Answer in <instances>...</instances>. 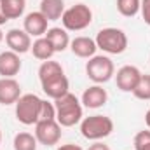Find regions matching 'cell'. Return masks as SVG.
Listing matches in <instances>:
<instances>
[{
  "label": "cell",
  "mask_w": 150,
  "mask_h": 150,
  "mask_svg": "<svg viewBox=\"0 0 150 150\" xmlns=\"http://www.w3.org/2000/svg\"><path fill=\"white\" fill-rule=\"evenodd\" d=\"M56 108V120L61 127H72L82 119V107L74 94H65L54 100Z\"/></svg>",
  "instance_id": "cell-1"
},
{
  "label": "cell",
  "mask_w": 150,
  "mask_h": 150,
  "mask_svg": "<svg viewBox=\"0 0 150 150\" xmlns=\"http://www.w3.org/2000/svg\"><path fill=\"white\" fill-rule=\"evenodd\" d=\"M145 122H147V126L150 127V110L147 112V115H145Z\"/></svg>",
  "instance_id": "cell-30"
},
{
  "label": "cell",
  "mask_w": 150,
  "mask_h": 150,
  "mask_svg": "<svg viewBox=\"0 0 150 150\" xmlns=\"http://www.w3.org/2000/svg\"><path fill=\"white\" fill-rule=\"evenodd\" d=\"M58 150H82V147L79 145H74V143H67V145H61Z\"/></svg>",
  "instance_id": "cell-28"
},
{
  "label": "cell",
  "mask_w": 150,
  "mask_h": 150,
  "mask_svg": "<svg viewBox=\"0 0 150 150\" xmlns=\"http://www.w3.org/2000/svg\"><path fill=\"white\" fill-rule=\"evenodd\" d=\"M2 38H4V35H2V32H0V42H2Z\"/></svg>",
  "instance_id": "cell-31"
},
{
  "label": "cell",
  "mask_w": 150,
  "mask_h": 150,
  "mask_svg": "<svg viewBox=\"0 0 150 150\" xmlns=\"http://www.w3.org/2000/svg\"><path fill=\"white\" fill-rule=\"evenodd\" d=\"M21 98V87L18 80L14 79H0V103L2 105H12Z\"/></svg>",
  "instance_id": "cell-11"
},
{
  "label": "cell",
  "mask_w": 150,
  "mask_h": 150,
  "mask_svg": "<svg viewBox=\"0 0 150 150\" xmlns=\"http://www.w3.org/2000/svg\"><path fill=\"white\" fill-rule=\"evenodd\" d=\"M25 32L32 37H40L47 32V18L38 11V12H30L25 18Z\"/></svg>",
  "instance_id": "cell-13"
},
{
  "label": "cell",
  "mask_w": 150,
  "mask_h": 150,
  "mask_svg": "<svg viewBox=\"0 0 150 150\" xmlns=\"http://www.w3.org/2000/svg\"><path fill=\"white\" fill-rule=\"evenodd\" d=\"M21 70V59L19 54L7 51L0 54V75L5 79H14V75L19 74Z\"/></svg>",
  "instance_id": "cell-12"
},
{
  "label": "cell",
  "mask_w": 150,
  "mask_h": 150,
  "mask_svg": "<svg viewBox=\"0 0 150 150\" xmlns=\"http://www.w3.org/2000/svg\"><path fill=\"white\" fill-rule=\"evenodd\" d=\"M42 107V100L35 94H25L16 101V117L21 124L32 126L38 122V113Z\"/></svg>",
  "instance_id": "cell-5"
},
{
  "label": "cell",
  "mask_w": 150,
  "mask_h": 150,
  "mask_svg": "<svg viewBox=\"0 0 150 150\" xmlns=\"http://www.w3.org/2000/svg\"><path fill=\"white\" fill-rule=\"evenodd\" d=\"M32 52H33V56H35L37 59L47 61V59H51V58H52L54 49H52L51 42L44 37V38H37V40L33 42V45H32Z\"/></svg>",
  "instance_id": "cell-18"
},
{
  "label": "cell",
  "mask_w": 150,
  "mask_h": 150,
  "mask_svg": "<svg viewBox=\"0 0 150 150\" xmlns=\"http://www.w3.org/2000/svg\"><path fill=\"white\" fill-rule=\"evenodd\" d=\"M26 0H2V11L7 19H16L25 12Z\"/></svg>",
  "instance_id": "cell-19"
},
{
  "label": "cell",
  "mask_w": 150,
  "mask_h": 150,
  "mask_svg": "<svg viewBox=\"0 0 150 150\" xmlns=\"http://www.w3.org/2000/svg\"><path fill=\"white\" fill-rule=\"evenodd\" d=\"M5 42L11 47V51L16 54H23L32 49V38L25 30H18V28L9 30L5 35Z\"/></svg>",
  "instance_id": "cell-9"
},
{
  "label": "cell",
  "mask_w": 150,
  "mask_h": 150,
  "mask_svg": "<svg viewBox=\"0 0 150 150\" xmlns=\"http://www.w3.org/2000/svg\"><path fill=\"white\" fill-rule=\"evenodd\" d=\"M113 131V122L107 115H93L82 120L80 133L87 140H101L107 138Z\"/></svg>",
  "instance_id": "cell-3"
},
{
  "label": "cell",
  "mask_w": 150,
  "mask_h": 150,
  "mask_svg": "<svg viewBox=\"0 0 150 150\" xmlns=\"http://www.w3.org/2000/svg\"><path fill=\"white\" fill-rule=\"evenodd\" d=\"M134 149L136 150H150V131H140L134 136Z\"/></svg>",
  "instance_id": "cell-25"
},
{
  "label": "cell",
  "mask_w": 150,
  "mask_h": 150,
  "mask_svg": "<svg viewBox=\"0 0 150 150\" xmlns=\"http://www.w3.org/2000/svg\"><path fill=\"white\" fill-rule=\"evenodd\" d=\"M56 119V108L52 103L42 100V107H40V113H38V120H54Z\"/></svg>",
  "instance_id": "cell-24"
},
{
  "label": "cell",
  "mask_w": 150,
  "mask_h": 150,
  "mask_svg": "<svg viewBox=\"0 0 150 150\" xmlns=\"http://www.w3.org/2000/svg\"><path fill=\"white\" fill-rule=\"evenodd\" d=\"M107 100H108V94L101 86H93L86 89L82 94V103L87 108H100L107 103Z\"/></svg>",
  "instance_id": "cell-14"
},
{
  "label": "cell",
  "mask_w": 150,
  "mask_h": 150,
  "mask_svg": "<svg viewBox=\"0 0 150 150\" xmlns=\"http://www.w3.org/2000/svg\"><path fill=\"white\" fill-rule=\"evenodd\" d=\"M68 87H70V84H68V79H67L65 74L58 75V77H52V79L42 82V91L49 98H52V100H58V98L68 94Z\"/></svg>",
  "instance_id": "cell-10"
},
{
  "label": "cell",
  "mask_w": 150,
  "mask_h": 150,
  "mask_svg": "<svg viewBox=\"0 0 150 150\" xmlns=\"http://www.w3.org/2000/svg\"><path fill=\"white\" fill-rule=\"evenodd\" d=\"M14 150H37V138L30 133H18L14 136Z\"/></svg>",
  "instance_id": "cell-21"
},
{
  "label": "cell",
  "mask_w": 150,
  "mask_h": 150,
  "mask_svg": "<svg viewBox=\"0 0 150 150\" xmlns=\"http://www.w3.org/2000/svg\"><path fill=\"white\" fill-rule=\"evenodd\" d=\"M70 47H72V52H74L75 56H79V58H93L94 52H96V49H98L96 42L89 37L74 38L72 44H70Z\"/></svg>",
  "instance_id": "cell-15"
},
{
  "label": "cell",
  "mask_w": 150,
  "mask_h": 150,
  "mask_svg": "<svg viewBox=\"0 0 150 150\" xmlns=\"http://www.w3.org/2000/svg\"><path fill=\"white\" fill-rule=\"evenodd\" d=\"M0 142H2V133H0Z\"/></svg>",
  "instance_id": "cell-32"
},
{
  "label": "cell",
  "mask_w": 150,
  "mask_h": 150,
  "mask_svg": "<svg viewBox=\"0 0 150 150\" xmlns=\"http://www.w3.org/2000/svg\"><path fill=\"white\" fill-rule=\"evenodd\" d=\"M35 138L38 143L45 147H52L61 138V126L58 120H38L35 124Z\"/></svg>",
  "instance_id": "cell-7"
},
{
  "label": "cell",
  "mask_w": 150,
  "mask_h": 150,
  "mask_svg": "<svg viewBox=\"0 0 150 150\" xmlns=\"http://www.w3.org/2000/svg\"><path fill=\"white\" fill-rule=\"evenodd\" d=\"M113 63L110 58L107 56H93L87 65H86V74L87 77L96 82V84H103V82H108L113 75Z\"/></svg>",
  "instance_id": "cell-6"
},
{
  "label": "cell",
  "mask_w": 150,
  "mask_h": 150,
  "mask_svg": "<svg viewBox=\"0 0 150 150\" xmlns=\"http://www.w3.org/2000/svg\"><path fill=\"white\" fill-rule=\"evenodd\" d=\"M140 70L136 68V67H131V65H127V67H122L117 75H115V80H117V87L120 89V91H124V93H133L134 91V87L138 86V82H140Z\"/></svg>",
  "instance_id": "cell-8"
},
{
  "label": "cell",
  "mask_w": 150,
  "mask_h": 150,
  "mask_svg": "<svg viewBox=\"0 0 150 150\" xmlns=\"http://www.w3.org/2000/svg\"><path fill=\"white\" fill-rule=\"evenodd\" d=\"M9 19H7V16L4 14V11H2V0H0V25H5Z\"/></svg>",
  "instance_id": "cell-29"
},
{
  "label": "cell",
  "mask_w": 150,
  "mask_h": 150,
  "mask_svg": "<svg viewBox=\"0 0 150 150\" xmlns=\"http://www.w3.org/2000/svg\"><path fill=\"white\" fill-rule=\"evenodd\" d=\"M45 38L51 42V45H52L54 52H63V51L68 47V44H70V38H68L67 30L58 28V26H56V28L47 30V32H45Z\"/></svg>",
  "instance_id": "cell-16"
},
{
  "label": "cell",
  "mask_w": 150,
  "mask_h": 150,
  "mask_svg": "<svg viewBox=\"0 0 150 150\" xmlns=\"http://www.w3.org/2000/svg\"><path fill=\"white\" fill-rule=\"evenodd\" d=\"M87 150H110V149H108V145H105V143H101V142H96L94 145H91Z\"/></svg>",
  "instance_id": "cell-27"
},
{
  "label": "cell",
  "mask_w": 150,
  "mask_h": 150,
  "mask_svg": "<svg viewBox=\"0 0 150 150\" xmlns=\"http://www.w3.org/2000/svg\"><path fill=\"white\" fill-rule=\"evenodd\" d=\"M61 19H63V26L67 30L79 32V30H84V28H87L91 25V21H93V11L86 4H77V5L67 9L63 12Z\"/></svg>",
  "instance_id": "cell-4"
},
{
  "label": "cell",
  "mask_w": 150,
  "mask_h": 150,
  "mask_svg": "<svg viewBox=\"0 0 150 150\" xmlns=\"http://www.w3.org/2000/svg\"><path fill=\"white\" fill-rule=\"evenodd\" d=\"M40 12L47 18V21H56L65 12V2L63 0H42Z\"/></svg>",
  "instance_id": "cell-17"
},
{
  "label": "cell",
  "mask_w": 150,
  "mask_h": 150,
  "mask_svg": "<svg viewBox=\"0 0 150 150\" xmlns=\"http://www.w3.org/2000/svg\"><path fill=\"white\" fill-rule=\"evenodd\" d=\"M133 94L138 100H150V75H142Z\"/></svg>",
  "instance_id": "cell-23"
},
{
  "label": "cell",
  "mask_w": 150,
  "mask_h": 150,
  "mask_svg": "<svg viewBox=\"0 0 150 150\" xmlns=\"http://www.w3.org/2000/svg\"><path fill=\"white\" fill-rule=\"evenodd\" d=\"M140 9H142V16L145 19V23L150 25V0H142Z\"/></svg>",
  "instance_id": "cell-26"
},
{
  "label": "cell",
  "mask_w": 150,
  "mask_h": 150,
  "mask_svg": "<svg viewBox=\"0 0 150 150\" xmlns=\"http://www.w3.org/2000/svg\"><path fill=\"white\" fill-rule=\"evenodd\" d=\"M61 74H65L63 68H61V65H59L58 61H51V59H47V61H44V63L40 65V68H38V79H40V84L45 82V80H49V79H52V77H58V75H61Z\"/></svg>",
  "instance_id": "cell-20"
},
{
  "label": "cell",
  "mask_w": 150,
  "mask_h": 150,
  "mask_svg": "<svg viewBox=\"0 0 150 150\" xmlns=\"http://www.w3.org/2000/svg\"><path fill=\"white\" fill-rule=\"evenodd\" d=\"M140 4V0H117V11L126 18H133L138 14Z\"/></svg>",
  "instance_id": "cell-22"
},
{
  "label": "cell",
  "mask_w": 150,
  "mask_h": 150,
  "mask_svg": "<svg viewBox=\"0 0 150 150\" xmlns=\"http://www.w3.org/2000/svg\"><path fill=\"white\" fill-rule=\"evenodd\" d=\"M96 45L108 54H120L127 47V37L119 28H103L96 35Z\"/></svg>",
  "instance_id": "cell-2"
}]
</instances>
